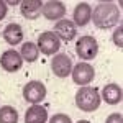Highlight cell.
I'll return each instance as SVG.
<instances>
[{"instance_id": "277c9868", "label": "cell", "mask_w": 123, "mask_h": 123, "mask_svg": "<svg viewBox=\"0 0 123 123\" xmlns=\"http://www.w3.org/2000/svg\"><path fill=\"white\" fill-rule=\"evenodd\" d=\"M36 46H38V49L43 54L51 56V54H54V53L59 51V48H61V39L57 38L53 31H43L38 36V44H36Z\"/></svg>"}, {"instance_id": "e0dca14e", "label": "cell", "mask_w": 123, "mask_h": 123, "mask_svg": "<svg viewBox=\"0 0 123 123\" xmlns=\"http://www.w3.org/2000/svg\"><path fill=\"white\" fill-rule=\"evenodd\" d=\"M0 123H18V113L13 107L5 105L0 108Z\"/></svg>"}, {"instance_id": "9c48e42d", "label": "cell", "mask_w": 123, "mask_h": 123, "mask_svg": "<svg viewBox=\"0 0 123 123\" xmlns=\"http://www.w3.org/2000/svg\"><path fill=\"white\" fill-rule=\"evenodd\" d=\"M53 33L62 41H72L77 36V26L71 20H59L56 23V26H54Z\"/></svg>"}, {"instance_id": "3957f363", "label": "cell", "mask_w": 123, "mask_h": 123, "mask_svg": "<svg viewBox=\"0 0 123 123\" xmlns=\"http://www.w3.org/2000/svg\"><path fill=\"white\" fill-rule=\"evenodd\" d=\"M76 53L79 57H82L85 61L94 59L97 56V53H98V43H97V39L94 36H89V35L79 38V41H77V44H76Z\"/></svg>"}, {"instance_id": "ffe728a7", "label": "cell", "mask_w": 123, "mask_h": 123, "mask_svg": "<svg viewBox=\"0 0 123 123\" xmlns=\"http://www.w3.org/2000/svg\"><path fill=\"white\" fill-rule=\"evenodd\" d=\"M105 123H123V117L120 113H112Z\"/></svg>"}, {"instance_id": "6da1fadb", "label": "cell", "mask_w": 123, "mask_h": 123, "mask_svg": "<svg viewBox=\"0 0 123 123\" xmlns=\"http://www.w3.org/2000/svg\"><path fill=\"white\" fill-rule=\"evenodd\" d=\"M92 21L97 28L100 30H108L118 25L120 20V10L113 2H100L92 12Z\"/></svg>"}, {"instance_id": "8fae6325", "label": "cell", "mask_w": 123, "mask_h": 123, "mask_svg": "<svg viewBox=\"0 0 123 123\" xmlns=\"http://www.w3.org/2000/svg\"><path fill=\"white\" fill-rule=\"evenodd\" d=\"M41 10H43V2L41 0H23L20 3V12L26 20L38 18Z\"/></svg>"}, {"instance_id": "2e32d148", "label": "cell", "mask_w": 123, "mask_h": 123, "mask_svg": "<svg viewBox=\"0 0 123 123\" xmlns=\"http://www.w3.org/2000/svg\"><path fill=\"white\" fill-rule=\"evenodd\" d=\"M21 57H23V61H26V62H33V61H36L38 59V54H39V49L38 46L35 44V43H23L21 44Z\"/></svg>"}, {"instance_id": "5b68a950", "label": "cell", "mask_w": 123, "mask_h": 123, "mask_svg": "<svg viewBox=\"0 0 123 123\" xmlns=\"http://www.w3.org/2000/svg\"><path fill=\"white\" fill-rule=\"evenodd\" d=\"M44 97H46V87L38 80H31L23 87V98L30 104L38 105Z\"/></svg>"}, {"instance_id": "52a82bcc", "label": "cell", "mask_w": 123, "mask_h": 123, "mask_svg": "<svg viewBox=\"0 0 123 123\" xmlns=\"http://www.w3.org/2000/svg\"><path fill=\"white\" fill-rule=\"evenodd\" d=\"M0 66L3 67L5 71H8V72H17L23 66V57L15 49H8L0 57Z\"/></svg>"}, {"instance_id": "7a4b0ae2", "label": "cell", "mask_w": 123, "mask_h": 123, "mask_svg": "<svg viewBox=\"0 0 123 123\" xmlns=\"http://www.w3.org/2000/svg\"><path fill=\"white\" fill-rule=\"evenodd\" d=\"M76 105L82 112H94L100 105V95L95 87H80L76 94Z\"/></svg>"}, {"instance_id": "9a60e30c", "label": "cell", "mask_w": 123, "mask_h": 123, "mask_svg": "<svg viewBox=\"0 0 123 123\" xmlns=\"http://www.w3.org/2000/svg\"><path fill=\"white\" fill-rule=\"evenodd\" d=\"M48 112L41 105H31L25 113V123H46Z\"/></svg>"}, {"instance_id": "4fadbf2b", "label": "cell", "mask_w": 123, "mask_h": 123, "mask_svg": "<svg viewBox=\"0 0 123 123\" xmlns=\"http://www.w3.org/2000/svg\"><path fill=\"white\" fill-rule=\"evenodd\" d=\"M3 38L12 46L20 44L23 41V28L18 23H10V25H7V28L3 30Z\"/></svg>"}, {"instance_id": "5bb4252c", "label": "cell", "mask_w": 123, "mask_h": 123, "mask_svg": "<svg viewBox=\"0 0 123 123\" xmlns=\"http://www.w3.org/2000/svg\"><path fill=\"white\" fill-rule=\"evenodd\" d=\"M102 98L110 105L120 104L122 98H123L122 87H120L118 84H107L104 87V90H102Z\"/></svg>"}, {"instance_id": "ac0fdd59", "label": "cell", "mask_w": 123, "mask_h": 123, "mask_svg": "<svg viewBox=\"0 0 123 123\" xmlns=\"http://www.w3.org/2000/svg\"><path fill=\"white\" fill-rule=\"evenodd\" d=\"M49 123H72V122H71V118L66 113H56L51 117Z\"/></svg>"}, {"instance_id": "44dd1931", "label": "cell", "mask_w": 123, "mask_h": 123, "mask_svg": "<svg viewBox=\"0 0 123 123\" xmlns=\"http://www.w3.org/2000/svg\"><path fill=\"white\" fill-rule=\"evenodd\" d=\"M5 15H7V3L0 0V21L5 18Z\"/></svg>"}, {"instance_id": "7c38bea8", "label": "cell", "mask_w": 123, "mask_h": 123, "mask_svg": "<svg viewBox=\"0 0 123 123\" xmlns=\"http://www.w3.org/2000/svg\"><path fill=\"white\" fill-rule=\"evenodd\" d=\"M92 18V8L89 3L80 2L77 3L76 8H74V25L76 26H85Z\"/></svg>"}, {"instance_id": "7402d4cb", "label": "cell", "mask_w": 123, "mask_h": 123, "mask_svg": "<svg viewBox=\"0 0 123 123\" xmlns=\"http://www.w3.org/2000/svg\"><path fill=\"white\" fill-rule=\"evenodd\" d=\"M77 123H90V122H87V120H79Z\"/></svg>"}, {"instance_id": "8992f818", "label": "cell", "mask_w": 123, "mask_h": 123, "mask_svg": "<svg viewBox=\"0 0 123 123\" xmlns=\"http://www.w3.org/2000/svg\"><path fill=\"white\" fill-rule=\"evenodd\" d=\"M72 79H74V82L79 85H87L90 84L92 80H94L95 77V71L94 67L90 66V64H87V62H79L74 69H72Z\"/></svg>"}, {"instance_id": "30bf717a", "label": "cell", "mask_w": 123, "mask_h": 123, "mask_svg": "<svg viewBox=\"0 0 123 123\" xmlns=\"http://www.w3.org/2000/svg\"><path fill=\"white\" fill-rule=\"evenodd\" d=\"M43 15L44 18L48 20H53V21H59L66 15V5L62 2H57V0H49L46 3H43Z\"/></svg>"}, {"instance_id": "ba28073f", "label": "cell", "mask_w": 123, "mask_h": 123, "mask_svg": "<svg viewBox=\"0 0 123 123\" xmlns=\"http://www.w3.org/2000/svg\"><path fill=\"white\" fill-rule=\"evenodd\" d=\"M51 69H53L54 76L61 77V79L67 77L72 72V61L67 54H57L51 61Z\"/></svg>"}, {"instance_id": "d6986e66", "label": "cell", "mask_w": 123, "mask_h": 123, "mask_svg": "<svg viewBox=\"0 0 123 123\" xmlns=\"http://www.w3.org/2000/svg\"><path fill=\"white\" fill-rule=\"evenodd\" d=\"M122 31H123V28L122 26H118V30L113 33V41H115V44L118 48H122L123 46V41H122Z\"/></svg>"}]
</instances>
